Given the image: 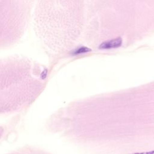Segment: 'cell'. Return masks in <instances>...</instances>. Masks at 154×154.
Here are the masks:
<instances>
[{
	"label": "cell",
	"mask_w": 154,
	"mask_h": 154,
	"mask_svg": "<svg viewBox=\"0 0 154 154\" xmlns=\"http://www.w3.org/2000/svg\"><path fill=\"white\" fill-rule=\"evenodd\" d=\"M130 154H154V150L145 152H137V153H130Z\"/></svg>",
	"instance_id": "3957f363"
},
{
	"label": "cell",
	"mask_w": 154,
	"mask_h": 154,
	"mask_svg": "<svg viewBox=\"0 0 154 154\" xmlns=\"http://www.w3.org/2000/svg\"><path fill=\"white\" fill-rule=\"evenodd\" d=\"M122 45V39L121 37H117L114 39L102 42L99 46L100 49H110L119 48Z\"/></svg>",
	"instance_id": "6da1fadb"
},
{
	"label": "cell",
	"mask_w": 154,
	"mask_h": 154,
	"mask_svg": "<svg viewBox=\"0 0 154 154\" xmlns=\"http://www.w3.org/2000/svg\"><path fill=\"white\" fill-rule=\"evenodd\" d=\"M91 51V49H90L86 46H81V47H79V48L75 49V50L72 51L71 52V54L72 55H77L89 52Z\"/></svg>",
	"instance_id": "7a4b0ae2"
}]
</instances>
